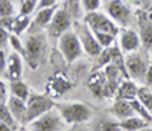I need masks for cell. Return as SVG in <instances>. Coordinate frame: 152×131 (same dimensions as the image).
<instances>
[{
	"label": "cell",
	"instance_id": "1",
	"mask_svg": "<svg viewBox=\"0 0 152 131\" xmlns=\"http://www.w3.org/2000/svg\"><path fill=\"white\" fill-rule=\"evenodd\" d=\"M55 107L69 127L87 124L93 119V110L85 102H81V101L56 102Z\"/></svg>",
	"mask_w": 152,
	"mask_h": 131
},
{
	"label": "cell",
	"instance_id": "2",
	"mask_svg": "<svg viewBox=\"0 0 152 131\" xmlns=\"http://www.w3.org/2000/svg\"><path fill=\"white\" fill-rule=\"evenodd\" d=\"M149 66H151V57L142 49L125 55L126 73H128V78L132 81H145Z\"/></svg>",
	"mask_w": 152,
	"mask_h": 131
},
{
	"label": "cell",
	"instance_id": "3",
	"mask_svg": "<svg viewBox=\"0 0 152 131\" xmlns=\"http://www.w3.org/2000/svg\"><path fill=\"white\" fill-rule=\"evenodd\" d=\"M102 11L120 29L129 28L132 23V11L123 0H104Z\"/></svg>",
	"mask_w": 152,
	"mask_h": 131
},
{
	"label": "cell",
	"instance_id": "4",
	"mask_svg": "<svg viewBox=\"0 0 152 131\" xmlns=\"http://www.w3.org/2000/svg\"><path fill=\"white\" fill-rule=\"evenodd\" d=\"M58 50L67 63H75L84 54L81 40L75 29L67 31L66 34H62L58 38Z\"/></svg>",
	"mask_w": 152,
	"mask_h": 131
},
{
	"label": "cell",
	"instance_id": "5",
	"mask_svg": "<svg viewBox=\"0 0 152 131\" xmlns=\"http://www.w3.org/2000/svg\"><path fill=\"white\" fill-rule=\"evenodd\" d=\"M24 127H28L31 131H67L69 130L66 121L62 119V116L59 114L56 107Z\"/></svg>",
	"mask_w": 152,
	"mask_h": 131
},
{
	"label": "cell",
	"instance_id": "6",
	"mask_svg": "<svg viewBox=\"0 0 152 131\" xmlns=\"http://www.w3.org/2000/svg\"><path fill=\"white\" fill-rule=\"evenodd\" d=\"M84 23L93 32H107V34H113L116 37H119V34H120V28L105 14L102 9L85 14Z\"/></svg>",
	"mask_w": 152,
	"mask_h": 131
},
{
	"label": "cell",
	"instance_id": "7",
	"mask_svg": "<svg viewBox=\"0 0 152 131\" xmlns=\"http://www.w3.org/2000/svg\"><path fill=\"white\" fill-rule=\"evenodd\" d=\"M26 102H28V113H26L24 125H29L31 122L38 119L40 116L46 114L50 110H53L56 105V102H53L46 95H38V93H32Z\"/></svg>",
	"mask_w": 152,
	"mask_h": 131
},
{
	"label": "cell",
	"instance_id": "8",
	"mask_svg": "<svg viewBox=\"0 0 152 131\" xmlns=\"http://www.w3.org/2000/svg\"><path fill=\"white\" fill-rule=\"evenodd\" d=\"M75 31H76V34H78L79 40H81V44H82V49H84L85 55L97 58L100 54H102L104 49H102V46L99 44V41L96 40L94 32L88 28L84 21L75 23Z\"/></svg>",
	"mask_w": 152,
	"mask_h": 131
},
{
	"label": "cell",
	"instance_id": "9",
	"mask_svg": "<svg viewBox=\"0 0 152 131\" xmlns=\"http://www.w3.org/2000/svg\"><path fill=\"white\" fill-rule=\"evenodd\" d=\"M44 54V37L43 34H29L24 40V58L32 67H38Z\"/></svg>",
	"mask_w": 152,
	"mask_h": 131
},
{
	"label": "cell",
	"instance_id": "10",
	"mask_svg": "<svg viewBox=\"0 0 152 131\" xmlns=\"http://www.w3.org/2000/svg\"><path fill=\"white\" fill-rule=\"evenodd\" d=\"M117 44L120 47V50L125 55L132 54V52H137L143 47L142 44V37L137 31H134L132 28H125L120 29V34L117 37Z\"/></svg>",
	"mask_w": 152,
	"mask_h": 131
},
{
	"label": "cell",
	"instance_id": "11",
	"mask_svg": "<svg viewBox=\"0 0 152 131\" xmlns=\"http://www.w3.org/2000/svg\"><path fill=\"white\" fill-rule=\"evenodd\" d=\"M73 24H75V20L72 18V15L64 8L58 6L55 15H53V20H52V23H50V26L47 28V31H49V34L52 37L59 38L62 34H66L67 31H70L73 28Z\"/></svg>",
	"mask_w": 152,
	"mask_h": 131
},
{
	"label": "cell",
	"instance_id": "12",
	"mask_svg": "<svg viewBox=\"0 0 152 131\" xmlns=\"http://www.w3.org/2000/svg\"><path fill=\"white\" fill-rule=\"evenodd\" d=\"M58 8H44V9H37L35 14L32 15V23H31V29H34L31 34H40L38 31L41 29H47L50 23L53 20V15Z\"/></svg>",
	"mask_w": 152,
	"mask_h": 131
},
{
	"label": "cell",
	"instance_id": "13",
	"mask_svg": "<svg viewBox=\"0 0 152 131\" xmlns=\"http://www.w3.org/2000/svg\"><path fill=\"white\" fill-rule=\"evenodd\" d=\"M110 114L114 117V119H117L120 122V121L128 119V117L135 116V111H134L129 101L114 99V102L111 104V107H110Z\"/></svg>",
	"mask_w": 152,
	"mask_h": 131
},
{
	"label": "cell",
	"instance_id": "14",
	"mask_svg": "<svg viewBox=\"0 0 152 131\" xmlns=\"http://www.w3.org/2000/svg\"><path fill=\"white\" fill-rule=\"evenodd\" d=\"M6 107L9 108V111L12 113V116L17 119V122L23 127L24 125V121H26V113H28V102L23 101L20 98H15V96H11L9 95V99L6 102Z\"/></svg>",
	"mask_w": 152,
	"mask_h": 131
},
{
	"label": "cell",
	"instance_id": "15",
	"mask_svg": "<svg viewBox=\"0 0 152 131\" xmlns=\"http://www.w3.org/2000/svg\"><path fill=\"white\" fill-rule=\"evenodd\" d=\"M21 73H23V60H21V55L17 54V52H12V54L8 55V66H6L5 75L8 76L9 81H17V79L21 78Z\"/></svg>",
	"mask_w": 152,
	"mask_h": 131
},
{
	"label": "cell",
	"instance_id": "16",
	"mask_svg": "<svg viewBox=\"0 0 152 131\" xmlns=\"http://www.w3.org/2000/svg\"><path fill=\"white\" fill-rule=\"evenodd\" d=\"M138 98V85L132 79H125L120 82L117 91H116V99H123V101H134Z\"/></svg>",
	"mask_w": 152,
	"mask_h": 131
},
{
	"label": "cell",
	"instance_id": "17",
	"mask_svg": "<svg viewBox=\"0 0 152 131\" xmlns=\"http://www.w3.org/2000/svg\"><path fill=\"white\" fill-rule=\"evenodd\" d=\"M91 131H122L120 122L110 114L108 117H97L91 121Z\"/></svg>",
	"mask_w": 152,
	"mask_h": 131
},
{
	"label": "cell",
	"instance_id": "18",
	"mask_svg": "<svg viewBox=\"0 0 152 131\" xmlns=\"http://www.w3.org/2000/svg\"><path fill=\"white\" fill-rule=\"evenodd\" d=\"M31 23H32V15H21V14H17L15 17H12V20H11L9 32L21 37L26 31H29Z\"/></svg>",
	"mask_w": 152,
	"mask_h": 131
},
{
	"label": "cell",
	"instance_id": "19",
	"mask_svg": "<svg viewBox=\"0 0 152 131\" xmlns=\"http://www.w3.org/2000/svg\"><path fill=\"white\" fill-rule=\"evenodd\" d=\"M9 91H11V96L20 98V99H23V101H28L29 96L32 95V91H31V88L28 87V84H24L21 79L9 81Z\"/></svg>",
	"mask_w": 152,
	"mask_h": 131
},
{
	"label": "cell",
	"instance_id": "20",
	"mask_svg": "<svg viewBox=\"0 0 152 131\" xmlns=\"http://www.w3.org/2000/svg\"><path fill=\"white\" fill-rule=\"evenodd\" d=\"M151 125L149 122H146L143 117L140 116H132V117H128L125 121H120V128L122 131H142L145 127Z\"/></svg>",
	"mask_w": 152,
	"mask_h": 131
},
{
	"label": "cell",
	"instance_id": "21",
	"mask_svg": "<svg viewBox=\"0 0 152 131\" xmlns=\"http://www.w3.org/2000/svg\"><path fill=\"white\" fill-rule=\"evenodd\" d=\"M61 8H64V9L69 12V14L72 15L73 20H79V18H82V21H84L85 12H84V9H82L81 0H62Z\"/></svg>",
	"mask_w": 152,
	"mask_h": 131
},
{
	"label": "cell",
	"instance_id": "22",
	"mask_svg": "<svg viewBox=\"0 0 152 131\" xmlns=\"http://www.w3.org/2000/svg\"><path fill=\"white\" fill-rule=\"evenodd\" d=\"M0 124H6L15 130H20V124L17 122V119L14 116H12V113L9 111V108L6 107V104H0Z\"/></svg>",
	"mask_w": 152,
	"mask_h": 131
},
{
	"label": "cell",
	"instance_id": "23",
	"mask_svg": "<svg viewBox=\"0 0 152 131\" xmlns=\"http://www.w3.org/2000/svg\"><path fill=\"white\" fill-rule=\"evenodd\" d=\"M138 99L143 102V105L152 114V87H148V85L138 87Z\"/></svg>",
	"mask_w": 152,
	"mask_h": 131
},
{
	"label": "cell",
	"instance_id": "24",
	"mask_svg": "<svg viewBox=\"0 0 152 131\" xmlns=\"http://www.w3.org/2000/svg\"><path fill=\"white\" fill-rule=\"evenodd\" d=\"M96 40L99 41V44L102 46V49H110L116 44L117 37L113 34H107V32H94Z\"/></svg>",
	"mask_w": 152,
	"mask_h": 131
},
{
	"label": "cell",
	"instance_id": "25",
	"mask_svg": "<svg viewBox=\"0 0 152 131\" xmlns=\"http://www.w3.org/2000/svg\"><path fill=\"white\" fill-rule=\"evenodd\" d=\"M131 102V105H132V108H134V111H135V114L137 116H140V117H143V119L146 121V122H149V124H152V114L148 111V108L143 105V102L140 101V99H134V101H129Z\"/></svg>",
	"mask_w": 152,
	"mask_h": 131
},
{
	"label": "cell",
	"instance_id": "26",
	"mask_svg": "<svg viewBox=\"0 0 152 131\" xmlns=\"http://www.w3.org/2000/svg\"><path fill=\"white\" fill-rule=\"evenodd\" d=\"M18 14L15 5L12 3V0H0V15L3 17H15Z\"/></svg>",
	"mask_w": 152,
	"mask_h": 131
},
{
	"label": "cell",
	"instance_id": "27",
	"mask_svg": "<svg viewBox=\"0 0 152 131\" xmlns=\"http://www.w3.org/2000/svg\"><path fill=\"white\" fill-rule=\"evenodd\" d=\"M142 37V44L145 49H151L152 47V24H145L140 32Z\"/></svg>",
	"mask_w": 152,
	"mask_h": 131
},
{
	"label": "cell",
	"instance_id": "28",
	"mask_svg": "<svg viewBox=\"0 0 152 131\" xmlns=\"http://www.w3.org/2000/svg\"><path fill=\"white\" fill-rule=\"evenodd\" d=\"M8 44L12 47V52H17V54L24 57V41H21V37L12 34L9 37V43Z\"/></svg>",
	"mask_w": 152,
	"mask_h": 131
},
{
	"label": "cell",
	"instance_id": "29",
	"mask_svg": "<svg viewBox=\"0 0 152 131\" xmlns=\"http://www.w3.org/2000/svg\"><path fill=\"white\" fill-rule=\"evenodd\" d=\"M37 6H38V0H23V5L20 8L18 14H21V15H34L35 11H37Z\"/></svg>",
	"mask_w": 152,
	"mask_h": 131
},
{
	"label": "cell",
	"instance_id": "30",
	"mask_svg": "<svg viewBox=\"0 0 152 131\" xmlns=\"http://www.w3.org/2000/svg\"><path fill=\"white\" fill-rule=\"evenodd\" d=\"M102 2L104 0H81V5H82L84 12L88 14V12H94V11L102 9Z\"/></svg>",
	"mask_w": 152,
	"mask_h": 131
},
{
	"label": "cell",
	"instance_id": "31",
	"mask_svg": "<svg viewBox=\"0 0 152 131\" xmlns=\"http://www.w3.org/2000/svg\"><path fill=\"white\" fill-rule=\"evenodd\" d=\"M8 95H11L9 84H6L5 79H2V81H0V101H2L0 104H6V102H8V99H9Z\"/></svg>",
	"mask_w": 152,
	"mask_h": 131
},
{
	"label": "cell",
	"instance_id": "32",
	"mask_svg": "<svg viewBox=\"0 0 152 131\" xmlns=\"http://www.w3.org/2000/svg\"><path fill=\"white\" fill-rule=\"evenodd\" d=\"M59 0H38L37 9H44V8H58Z\"/></svg>",
	"mask_w": 152,
	"mask_h": 131
},
{
	"label": "cell",
	"instance_id": "33",
	"mask_svg": "<svg viewBox=\"0 0 152 131\" xmlns=\"http://www.w3.org/2000/svg\"><path fill=\"white\" fill-rule=\"evenodd\" d=\"M67 131H91V128L87 127L85 124H81V125H72Z\"/></svg>",
	"mask_w": 152,
	"mask_h": 131
},
{
	"label": "cell",
	"instance_id": "34",
	"mask_svg": "<svg viewBox=\"0 0 152 131\" xmlns=\"http://www.w3.org/2000/svg\"><path fill=\"white\" fill-rule=\"evenodd\" d=\"M145 85H148V87H152V63H151L149 69H148V72H146V78H145Z\"/></svg>",
	"mask_w": 152,
	"mask_h": 131
},
{
	"label": "cell",
	"instance_id": "35",
	"mask_svg": "<svg viewBox=\"0 0 152 131\" xmlns=\"http://www.w3.org/2000/svg\"><path fill=\"white\" fill-rule=\"evenodd\" d=\"M0 131H18V130L12 128V127H9L6 124H0Z\"/></svg>",
	"mask_w": 152,
	"mask_h": 131
},
{
	"label": "cell",
	"instance_id": "36",
	"mask_svg": "<svg viewBox=\"0 0 152 131\" xmlns=\"http://www.w3.org/2000/svg\"><path fill=\"white\" fill-rule=\"evenodd\" d=\"M12 3L15 5V8H17V12H20V8H21V5H23V0H12Z\"/></svg>",
	"mask_w": 152,
	"mask_h": 131
},
{
	"label": "cell",
	"instance_id": "37",
	"mask_svg": "<svg viewBox=\"0 0 152 131\" xmlns=\"http://www.w3.org/2000/svg\"><path fill=\"white\" fill-rule=\"evenodd\" d=\"M18 131H31V130H29L28 127H24V125H23V127H20V130H18Z\"/></svg>",
	"mask_w": 152,
	"mask_h": 131
},
{
	"label": "cell",
	"instance_id": "38",
	"mask_svg": "<svg viewBox=\"0 0 152 131\" xmlns=\"http://www.w3.org/2000/svg\"><path fill=\"white\" fill-rule=\"evenodd\" d=\"M142 131H152V127H151V125H148V127H145Z\"/></svg>",
	"mask_w": 152,
	"mask_h": 131
},
{
	"label": "cell",
	"instance_id": "39",
	"mask_svg": "<svg viewBox=\"0 0 152 131\" xmlns=\"http://www.w3.org/2000/svg\"><path fill=\"white\" fill-rule=\"evenodd\" d=\"M151 63H152V57H151Z\"/></svg>",
	"mask_w": 152,
	"mask_h": 131
},
{
	"label": "cell",
	"instance_id": "40",
	"mask_svg": "<svg viewBox=\"0 0 152 131\" xmlns=\"http://www.w3.org/2000/svg\"><path fill=\"white\" fill-rule=\"evenodd\" d=\"M138 2H143V0H138Z\"/></svg>",
	"mask_w": 152,
	"mask_h": 131
},
{
	"label": "cell",
	"instance_id": "41",
	"mask_svg": "<svg viewBox=\"0 0 152 131\" xmlns=\"http://www.w3.org/2000/svg\"><path fill=\"white\" fill-rule=\"evenodd\" d=\"M59 2H62V0H59Z\"/></svg>",
	"mask_w": 152,
	"mask_h": 131
}]
</instances>
